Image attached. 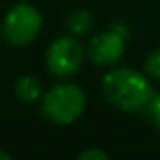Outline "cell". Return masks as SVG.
I'll return each instance as SVG.
<instances>
[{
  "label": "cell",
  "instance_id": "obj_1",
  "mask_svg": "<svg viewBox=\"0 0 160 160\" xmlns=\"http://www.w3.org/2000/svg\"><path fill=\"white\" fill-rule=\"evenodd\" d=\"M102 92L113 108L124 113L143 111L154 96L151 77L130 66H117L109 70L102 77Z\"/></svg>",
  "mask_w": 160,
  "mask_h": 160
},
{
  "label": "cell",
  "instance_id": "obj_2",
  "mask_svg": "<svg viewBox=\"0 0 160 160\" xmlns=\"http://www.w3.org/2000/svg\"><path fill=\"white\" fill-rule=\"evenodd\" d=\"M42 115L58 126L73 124L87 109V94L75 83H57L40 100Z\"/></svg>",
  "mask_w": 160,
  "mask_h": 160
},
{
  "label": "cell",
  "instance_id": "obj_3",
  "mask_svg": "<svg viewBox=\"0 0 160 160\" xmlns=\"http://www.w3.org/2000/svg\"><path fill=\"white\" fill-rule=\"evenodd\" d=\"M43 17L40 10L28 2H19L12 6L2 21V36L13 47L30 45L42 32Z\"/></svg>",
  "mask_w": 160,
  "mask_h": 160
},
{
  "label": "cell",
  "instance_id": "obj_4",
  "mask_svg": "<svg viewBox=\"0 0 160 160\" xmlns=\"http://www.w3.org/2000/svg\"><path fill=\"white\" fill-rule=\"evenodd\" d=\"M87 49L73 34H66L49 43L45 51V68L55 77H72L81 70Z\"/></svg>",
  "mask_w": 160,
  "mask_h": 160
},
{
  "label": "cell",
  "instance_id": "obj_5",
  "mask_svg": "<svg viewBox=\"0 0 160 160\" xmlns=\"http://www.w3.org/2000/svg\"><path fill=\"white\" fill-rule=\"evenodd\" d=\"M126 38H128V27L124 23H115L108 30H102L89 40L87 57L96 66L102 68L115 66L124 55Z\"/></svg>",
  "mask_w": 160,
  "mask_h": 160
},
{
  "label": "cell",
  "instance_id": "obj_6",
  "mask_svg": "<svg viewBox=\"0 0 160 160\" xmlns=\"http://www.w3.org/2000/svg\"><path fill=\"white\" fill-rule=\"evenodd\" d=\"M15 96L25 104H34L42 100L43 96L42 81L34 75H21L15 81Z\"/></svg>",
  "mask_w": 160,
  "mask_h": 160
},
{
  "label": "cell",
  "instance_id": "obj_7",
  "mask_svg": "<svg viewBox=\"0 0 160 160\" xmlns=\"http://www.w3.org/2000/svg\"><path fill=\"white\" fill-rule=\"evenodd\" d=\"M66 27L70 30V34L73 36H83L91 30L92 27V15L89 10H75L68 15L66 19Z\"/></svg>",
  "mask_w": 160,
  "mask_h": 160
},
{
  "label": "cell",
  "instance_id": "obj_8",
  "mask_svg": "<svg viewBox=\"0 0 160 160\" xmlns=\"http://www.w3.org/2000/svg\"><path fill=\"white\" fill-rule=\"evenodd\" d=\"M145 73L151 79H156L160 81V47L151 51L149 57L145 58Z\"/></svg>",
  "mask_w": 160,
  "mask_h": 160
},
{
  "label": "cell",
  "instance_id": "obj_9",
  "mask_svg": "<svg viewBox=\"0 0 160 160\" xmlns=\"http://www.w3.org/2000/svg\"><path fill=\"white\" fill-rule=\"evenodd\" d=\"M143 111L147 113V119L151 121V124L160 132V92L151 98V102L147 104V108Z\"/></svg>",
  "mask_w": 160,
  "mask_h": 160
},
{
  "label": "cell",
  "instance_id": "obj_10",
  "mask_svg": "<svg viewBox=\"0 0 160 160\" xmlns=\"http://www.w3.org/2000/svg\"><path fill=\"white\" fill-rule=\"evenodd\" d=\"M79 160H108V152L98 149V147H89L79 152Z\"/></svg>",
  "mask_w": 160,
  "mask_h": 160
},
{
  "label": "cell",
  "instance_id": "obj_11",
  "mask_svg": "<svg viewBox=\"0 0 160 160\" xmlns=\"http://www.w3.org/2000/svg\"><path fill=\"white\" fill-rule=\"evenodd\" d=\"M12 158V154L8 152V151H4V149H0V160H10Z\"/></svg>",
  "mask_w": 160,
  "mask_h": 160
}]
</instances>
